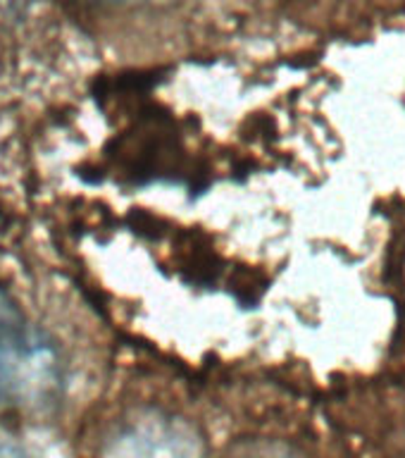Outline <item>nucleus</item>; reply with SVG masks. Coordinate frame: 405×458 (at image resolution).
Listing matches in <instances>:
<instances>
[{"instance_id":"nucleus-1","label":"nucleus","mask_w":405,"mask_h":458,"mask_svg":"<svg viewBox=\"0 0 405 458\" xmlns=\"http://www.w3.org/2000/svg\"><path fill=\"white\" fill-rule=\"evenodd\" d=\"M60 385L63 363L53 339L0 289V413L41 411Z\"/></svg>"},{"instance_id":"nucleus-2","label":"nucleus","mask_w":405,"mask_h":458,"mask_svg":"<svg viewBox=\"0 0 405 458\" xmlns=\"http://www.w3.org/2000/svg\"><path fill=\"white\" fill-rule=\"evenodd\" d=\"M103 458H203V442L181 418L148 411L117 428Z\"/></svg>"},{"instance_id":"nucleus-3","label":"nucleus","mask_w":405,"mask_h":458,"mask_svg":"<svg viewBox=\"0 0 405 458\" xmlns=\"http://www.w3.org/2000/svg\"><path fill=\"white\" fill-rule=\"evenodd\" d=\"M232 458H303L299 451L289 446L284 442H270V439H263V442H250L246 446L236 451Z\"/></svg>"},{"instance_id":"nucleus-4","label":"nucleus","mask_w":405,"mask_h":458,"mask_svg":"<svg viewBox=\"0 0 405 458\" xmlns=\"http://www.w3.org/2000/svg\"><path fill=\"white\" fill-rule=\"evenodd\" d=\"M0 458H31V456H27V454H24V451H20V449L0 446Z\"/></svg>"}]
</instances>
